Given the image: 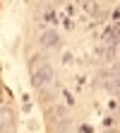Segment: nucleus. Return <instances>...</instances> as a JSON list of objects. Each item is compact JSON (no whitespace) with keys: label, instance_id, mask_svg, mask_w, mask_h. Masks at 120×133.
<instances>
[{"label":"nucleus","instance_id":"f03ea898","mask_svg":"<svg viewBox=\"0 0 120 133\" xmlns=\"http://www.w3.org/2000/svg\"><path fill=\"white\" fill-rule=\"evenodd\" d=\"M41 46H46V49L60 46V36L55 34V32H46V34H41Z\"/></svg>","mask_w":120,"mask_h":133},{"label":"nucleus","instance_id":"7ed1b4c3","mask_svg":"<svg viewBox=\"0 0 120 133\" xmlns=\"http://www.w3.org/2000/svg\"><path fill=\"white\" fill-rule=\"evenodd\" d=\"M10 128H12V116L3 107V109H0V131H10Z\"/></svg>","mask_w":120,"mask_h":133},{"label":"nucleus","instance_id":"f257e3e1","mask_svg":"<svg viewBox=\"0 0 120 133\" xmlns=\"http://www.w3.org/2000/svg\"><path fill=\"white\" fill-rule=\"evenodd\" d=\"M31 82H34V87H48V85L53 82V70L48 65H41V68H34V73H31Z\"/></svg>","mask_w":120,"mask_h":133},{"label":"nucleus","instance_id":"20e7f679","mask_svg":"<svg viewBox=\"0 0 120 133\" xmlns=\"http://www.w3.org/2000/svg\"><path fill=\"white\" fill-rule=\"evenodd\" d=\"M79 5H82L86 12H91V15H99V5H96V0H79Z\"/></svg>","mask_w":120,"mask_h":133},{"label":"nucleus","instance_id":"39448f33","mask_svg":"<svg viewBox=\"0 0 120 133\" xmlns=\"http://www.w3.org/2000/svg\"><path fill=\"white\" fill-rule=\"evenodd\" d=\"M53 3H60V5H62V3H65V0H53Z\"/></svg>","mask_w":120,"mask_h":133}]
</instances>
